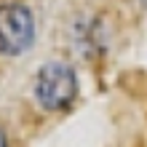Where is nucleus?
Listing matches in <instances>:
<instances>
[{"mask_svg": "<svg viewBox=\"0 0 147 147\" xmlns=\"http://www.w3.org/2000/svg\"><path fill=\"white\" fill-rule=\"evenodd\" d=\"M35 40V19L32 11L22 3L0 5V54L19 56Z\"/></svg>", "mask_w": 147, "mask_h": 147, "instance_id": "nucleus-2", "label": "nucleus"}, {"mask_svg": "<svg viewBox=\"0 0 147 147\" xmlns=\"http://www.w3.org/2000/svg\"><path fill=\"white\" fill-rule=\"evenodd\" d=\"M35 96L46 110H64L78 96V75L64 62H48L38 70Z\"/></svg>", "mask_w": 147, "mask_h": 147, "instance_id": "nucleus-1", "label": "nucleus"}, {"mask_svg": "<svg viewBox=\"0 0 147 147\" xmlns=\"http://www.w3.org/2000/svg\"><path fill=\"white\" fill-rule=\"evenodd\" d=\"M0 147H8V142H5V134H3V128H0Z\"/></svg>", "mask_w": 147, "mask_h": 147, "instance_id": "nucleus-3", "label": "nucleus"}]
</instances>
